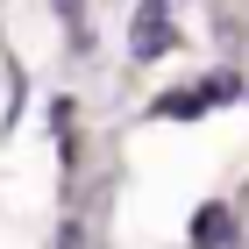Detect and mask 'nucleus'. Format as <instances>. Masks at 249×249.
Here are the masks:
<instances>
[{
	"mask_svg": "<svg viewBox=\"0 0 249 249\" xmlns=\"http://www.w3.org/2000/svg\"><path fill=\"white\" fill-rule=\"evenodd\" d=\"M128 50L135 57H164V50H171V7H164V0H142V15H135V29H128Z\"/></svg>",
	"mask_w": 249,
	"mask_h": 249,
	"instance_id": "1",
	"label": "nucleus"
},
{
	"mask_svg": "<svg viewBox=\"0 0 249 249\" xmlns=\"http://www.w3.org/2000/svg\"><path fill=\"white\" fill-rule=\"evenodd\" d=\"M228 235H235V213L228 207H199L192 213V249H221Z\"/></svg>",
	"mask_w": 249,
	"mask_h": 249,
	"instance_id": "2",
	"label": "nucleus"
},
{
	"mask_svg": "<svg viewBox=\"0 0 249 249\" xmlns=\"http://www.w3.org/2000/svg\"><path fill=\"white\" fill-rule=\"evenodd\" d=\"M57 15H64V29H71V43H86V0H57Z\"/></svg>",
	"mask_w": 249,
	"mask_h": 249,
	"instance_id": "3",
	"label": "nucleus"
},
{
	"mask_svg": "<svg viewBox=\"0 0 249 249\" xmlns=\"http://www.w3.org/2000/svg\"><path fill=\"white\" fill-rule=\"evenodd\" d=\"M57 249H78V228H64V235H57Z\"/></svg>",
	"mask_w": 249,
	"mask_h": 249,
	"instance_id": "4",
	"label": "nucleus"
}]
</instances>
